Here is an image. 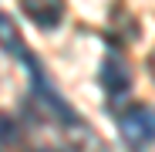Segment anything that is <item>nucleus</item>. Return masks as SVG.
Returning <instances> with one entry per match:
<instances>
[{"label":"nucleus","mask_w":155,"mask_h":152,"mask_svg":"<svg viewBox=\"0 0 155 152\" xmlns=\"http://www.w3.org/2000/svg\"><path fill=\"white\" fill-rule=\"evenodd\" d=\"M118 132H121V142L132 152L152 149L155 145V108L152 105H132L128 112H121Z\"/></svg>","instance_id":"nucleus-1"},{"label":"nucleus","mask_w":155,"mask_h":152,"mask_svg":"<svg viewBox=\"0 0 155 152\" xmlns=\"http://www.w3.org/2000/svg\"><path fill=\"white\" fill-rule=\"evenodd\" d=\"M101 85H105L108 95H125L128 91V68L121 64V58L108 54L105 64H101Z\"/></svg>","instance_id":"nucleus-2"},{"label":"nucleus","mask_w":155,"mask_h":152,"mask_svg":"<svg viewBox=\"0 0 155 152\" xmlns=\"http://www.w3.org/2000/svg\"><path fill=\"white\" fill-rule=\"evenodd\" d=\"M24 10L34 24L41 27H54L61 20V0H24Z\"/></svg>","instance_id":"nucleus-3"}]
</instances>
